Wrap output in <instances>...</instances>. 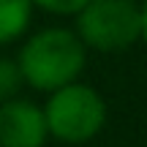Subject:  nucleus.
Listing matches in <instances>:
<instances>
[{"mask_svg": "<svg viewBox=\"0 0 147 147\" xmlns=\"http://www.w3.org/2000/svg\"><path fill=\"white\" fill-rule=\"evenodd\" d=\"M33 8H41L55 16H76L90 0H30Z\"/></svg>", "mask_w": 147, "mask_h": 147, "instance_id": "7", "label": "nucleus"}, {"mask_svg": "<svg viewBox=\"0 0 147 147\" xmlns=\"http://www.w3.org/2000/svg\"><path fill=\"white\" fill-rule=\"evenodd\" d=\"M44 109L49 139L63 144H87L104 131L109 106L104 95L84 82H71L49 93Z\"/></svg>", "mask_w": 147, "mask_h": 147, "instance_id": "2", "label": "nucleus"}, {"mask_svg": "<svg viewBox=\"0 0 147 147\" xmlns=\"http://www.w3.org/2000/svg\"><path fill=\"white\" fill-rule=\"evenodd\" d=\"M33 22L30 0H0V47L19 41Z\"/></svg>", "mask_w": 147, "mask_h": 147, "instance_id": "5", "label": "nucleus"}, {"mask_svg": "<svg viewBox=\"0 0 147 147\" xmlns=\"http://www.w3.org/2000/svg\"><path fill=\"white\" fill-rule=\"evenodd\" d=\"M49 139L44 109L30 98L0 104V147H44Z\"/></svg>", "mask_w": 147, "mask_h": 147, "instance_id": "4", "label": "nucleus"}, {"mask_svg": "<svg viewBox=\"0 0 147 147\" xmlns=\"http://www.w3.org/2000/svg\"><path fill=\"white\" fill-rule=\"evenodd\" d=\"M22 87V74H19V65H16L14 57H0V104L11 98H19Z\"/></svg>", "mask_w": 147, "mask_h": 147, "instance_id": "6", "label": "nucleus"}, {"mask_svg": "<svg viewBox=\"0 0 147 147\" xmlns=\"http://www.w3.org/2000/svg\"><path fill=\"white\" fill-rule=\"evenodd\" d=\"M134 3H142V0H134Z\"/></svg>", "mask_w": 147, "mask_h": 147, "instance_id": "9", "label": "nucleus"}, {"mask_svg": "<svg viewBox=\"0 0 147 147\" xmlns=\"http://www.w3.org/2000/svg\"><path fill=\"white\" fill-rule=\"evenodd\" d=\"M14 60L19 65L25 87L49 95L71 82H79L87 65V49L82 47L74 27L49 25L33 30L22 41Z\"/></svg>", "mask_w": 147, "mask_h": 147, "instance_id": "1", "label": "nucleus"}, {"mask_svg": "<svg viewBox=\"0 0 147 147\" xmlns=\"http://www.w3.org/2000/svg\"><path fill=\"white\" fill-rule=\"evenodd\" d=\"M74 33L82 47L98 55L128 52L142 38L139 3L134 0H90L74 16Z\"/></svg>", "mask_w": 147, "mask_h": 147, "instance_id": "3", "label": "nucleus"}, {"mask_svg": "<svg viewBox=\"0 0 147 147\" xmlns=\"http://www.w3.org/2000/svg\"><path fill=\"white\" fill-rule=\"evenodd\" d=\"M139 19H142V38H139V41H142L144 49H147V0L139 3Z\"/></svg>", "mask_w": 147, "mask_h": 147, "instance_id": "8", "label": "nucleus"}]
</instances>
